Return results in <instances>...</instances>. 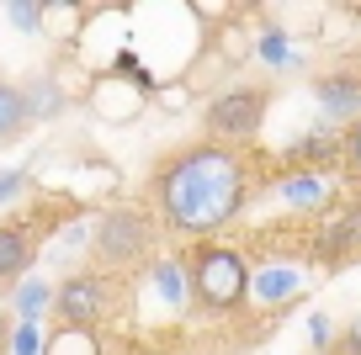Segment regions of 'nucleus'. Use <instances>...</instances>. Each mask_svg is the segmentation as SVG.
<instances>
[{
  "mask_svg": "<svg viewBox=\"0 0 361 355\" xmlns=\"http://www.w3.org/2000/svg\"><path fill=\"white\" fill-rule=\"evenodd\" d=\"M149 197H154L159 218L170 223L176 233H218L245 212L250 201V165L245 154H234L228 144H192L170 154L165 165L154 170L149 180Z\"/></svg>",
  "mask_w": 361,
  "mask_h": 355,
  "instance_id": "f257e3e1",
  "label": "nucleus"
},
{
  "mask_svg": "<svg viewBox=\"0 0 361 355\" xmlns=\"http://www.w3.org/2000/svg\"><path fill=\"white\" fill-rule=\"evenodd\" d=\"M186 270H192V297L207 313H239L250 302V266L234 244L197 239L186 255Z\"/></svg>",
  "mask_w": 361,
  "mask_h": 355,
  "instance_id": "f03ea898",
  "label": "nucleus"
},
{
  "mask_svg": "<svg viewBox=\"0 0 361 355\" xmlns=\"http://www.w3.org/2000/svg\"><path fill=\"white\" fill-rule=\"evenodd\" d=\"M266 106H271V90L260 85H228L207 101V133L213 144H239V138H255L260 123H266Z\"/></svg>",
  "mask_w": 361,
  "mask_h": 355,
  "instance_id": "7ed1b4c3",
  "label": "nucleus"
},
{
  "mask_svg": "<svg viewBox=\"0 0 361 355\" xmlns=\"http://www.w3.org/2000/svg\"><path fill=\"white\" fill-rule=\"evenodd\" d=\"M144 249H149V218L144 212L138 207L102 212V223H96V255H102L106 266H133Z\"/></svg>",
  "mask_w": 361,
  "mask_h": 355,
  "instance_id": "20e7f679",
  "label": "nucleus"
},
{
  "mask_svg": "<svg viewBox=\"0 0 361 355\" xmlns=\"http://www.w3.org/2000/svg\"><path fill=\"white\" fill-rule=\"evenodd\" d=\"M54 313H59V323H64L69 334H85V329H96V323L106 318V276H69V281H59V292H54Z\"/></svg>",
  "mask_w": 361,
  "mask_h": 355,
  "instance_id": "39448f33",
  "label": "nucleus"
},
{
  "mask_svg": "<svg viewBox=\"0 0 361 355\" xmlns=\"http://www.w3.org/2000/svg\"><path fill=\"white\" fill-rule=\"evenodd\" d=\"M32 260H37L32 223H0V287H16L32 270Z\"/></svg>",
  "mask_w": 361,
  "mask_h": 355,
  "instance_id": "423d86ee",
  "label": "nucleus"
},
{
  "mask_svg": "<svg viewBox=\"0 0 361 355\" xmlns=\"http://www.w3.org/2000/svg\"><path fill=\"white\" fill-rule=\"evenodd\" d=\"M314 96L319 106H324V117H335V123H356L361 117V80L350 75H319L314 80Z\"/></svg>",
  "mask_w": 361,
  "mask_h": 355,
  "instance_id": "0eeeda50",
  "label": "nucleus"
},
{
  "mask_svg": "<svg viewBox=\"0 0 361 355\" xmlns=\"http://www.w3.org/2000/svg\"><path fill=\"white\" fill-rule=\"evenodd\" d=\"M298 292H303V270L282 266V260H266V266L250 276V297H255L260 308H282V302L298 297Z\"/></svg>",
  "mask_w": 361,
  "mask_h": 355,
  "instance_id": "6e6552de",
  "label": "nucleus"
},
{
  "mask_svg": "<svg viewBox=\"0 0 361 355\" xmlns=\"http://www.w3.org/2000/svg\"><path fill=\"white\" fill-rule=\"evenodd\" d=\"M282 201L293 212H319L329 201V191H324V180H319L314 170H293V175H282Z\"/></svg>",
  "mask_w": 361,
  "mask_h": 355,
  "instance_id": "1a4fd4ad",
  "label": "nucleus"
},
{
  "mask_svg": "<svg viewBox=\"0 0 361 355\" xmlns=\"http://www.w3.org/2000/svg\"><path fill=\"white\" fill-rule=\"evenodd\" d=\"M32 127V111H27V96L22 85L0 80V144H16V138Z\"/></svg>",
  "mask_w": 361,
  "mask_h": 355,
  "instance_id": "9d476101",
  "label": "nucleus"
},
{
  "mask_svg": "<svg viewBox=\"0 0 361 355\" xmlns=\"http://www.w3.org/2000/svg\"><path fill=\"white\" fill-rule=\"evenodd\" d=\"M154 292L170 302V308H186V302H197L192 297V270H186V260H159L154 266Z\"/></svg>",
  "mask_w": 361,
  "mask_h": 355,
  "instance_id": "9b49d317",
  "label": "nucleus"
},
{
  "mask_svg": "<svg viewBox=\"0 0 361 355\" xmlns=\"http://www.w3.org/2000/svg\"><path fill=\"white\" fill-rule=\"evenodd\" d=\"M287 159H293L298 170H314V175H319V165H335V159H340V138L308 133V138H298V144L287 149Z\"/></svg>",
  "mask_w": 361,
  "mask_h": 355,
  "instance_id": "f8f14e48",
  "label": "nucleus"
},
{
  "mask_svg": "<svg viewBox=\"0 0 361 355\" xmlns=\"http://www.w3.org/2000/svg\"><path fill=\"white\" fill-rule=\"evenodd\" d=\"M43 308H54V287H48V281H16L11 287V313L22 323H37Z\"/></svg>",
  "mask_w": 361,
  "mask_h": 355,
  "instance_id": "ddd939ff",
  "label": "nucleus"
},
{
  "mask_svg": "<svg viewBox=\"0 0 361 355\" xmlns=\"http://www.w3.org/2000/svg\"><path fill=\"white\" fill-rule=\"evenodd\" d=\"M22 96H27V111H32V123H43V117H54V111L64 106V90H59L48 75L27 80V85H22Z\"/></svg>",
  "mask_w": 361,
  "mask_h": 355,
  "instance_id": "4468645a",
  "label": "nucleus"
},
{
  "mask_svg": "<svg viewBox=\"0 0 361 355\" xmlns=\"http://www.w3.org/2000/svg\"><path fill=\"white\" fill-rule=\"evenodd\" d=\"M340 165H345V175L361 186V117L350 123V133L340 138Z\"/></svg>",
  "mask_w": 361,
  "mask_h": 355,
  "instance_id": "2eb2a0df",
  "label": "nucleus"
},
{
  "mask_svg": "<svg viewBox=\"0 0 361 355\" xmlns=\"http://www.w3.org/2000/svg\"><path fill=\"white\" fill-rule=\"evenodd\" d=\"M43 6H37V0H16V6H6V22L16 27V32H37V27H43Z\"/></svg>",
  "mask_w": 361,
  "mask_h": 355,
  "instance_id": "dca6fc26",
  "label": "nucleus"
},
{
  "mask_svg": "<svg viewBox=\"0 0 361 355\" xmlns=\"http://www.w3.org/2000/svg\"><path fill=\"white\" fill-rule=\"evenodd\" d=\"M43 350V329L37 323H16L11 329V355H37Z\"/></svg>",
  "mask_w": 361,
  "mask_h": 355,
  "instance_id": "f3484780",
  "label": "nucleus"
},
{
  "mask_svg": "<svg viewBox=\"0 0 361 355\" xmlns=\"http://www.w3.org/2000/svg\"><path fill=\"white\" fill-rule=\"evenodd\" d=\"M329 355H361V313L345 323V334H340V340L329 344Z\"/></svg>",
  "mask_w": 361,
  "mask_h": 355,
  "instance_id": "a211bd4d",
  "label": "nucleus"
},
{
  "mask_svg": "<svg viewBox=\"0 0 361 355\" xmlns=\"http://www.w3.org/2000/svg\"><path fill=\"white\" fill-rule=\"evenodd\" d=\"M22 191H27V175H22V170H0V207H6L11 197H22Z\"/></svg>",
  "mask_w": 361,
  "mask_h": 355,
  "instance_id": "6ab92c4d",
  "label": "nucleus"
},
{
  "mask_svg": "<svg viewBox=\"0 0 361 355\" xmlns=\"http://www.w3.org/2000/svg\"><path fill=\"white\" fill-rule=\"evenodd\" d=\"M308 334H314V350H329V344H335V329H329L324 313H314V318H308Z\"/></svg>",
  "mask_w": 361,
  "mask_h": 355,
  "instance_id": "aec40b11",
  "label": "nucleus"
},
{
  "mask_svg": "<svg viewBox=\"0 0 361 355\" xmlns=\"http://www.w3.org/2000/svg\"><path fill=\"white\" fill-rule=\"evenodd\" d=\"M6 350H11V323L0 318V355H6Z\"/></svg>",
  "mask_w": 361,
  "mask_h": 355,
  "instance_id": "412c9836",
  "label": "nucleus"
},
{
  "mask_svg": "<svg viewBox=\"0 0 361 355\" xmlns=\"http://www.w3.org/2000/svg\"><path fill=\"white\" fill-rule=\"evenodd\" d=\"M356 80H361V48H356Z\"/></svg>",
  "mask_w": 361,
  "mask_h": 355,
  "instance_id": "4be33fe9",
  "label": "nucleus"
}]
</instances>
